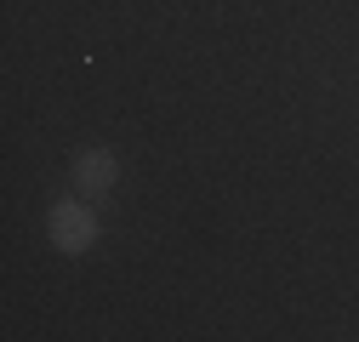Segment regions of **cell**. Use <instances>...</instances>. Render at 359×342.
<instances>
[{"mask_svg": "<svg viewBox=\"0 0 359 342\" xmlns=\"http://www.w3.org/2000/svg\"><path fill=\"white\" fill-rule=\"evenodd\" d=\"M52 245L63 251V256H80L86 245H92L97 240V217H92V211H86L80 200H63V205H52Z\"/></svg>", "mask_w": 359, "mask_h": 342, "instance_id": "1", "label": "cell"}, {"mask_svg": "<svg viewBox=\"0 0 359 342\" xmlns=\"http://www.w3.org/2000/svg\"><path fill=\"white\" fill-rule=\"evenodd\" d=\"M114 177H120V165H114L109 149H80L74 154V189L80 194H103Z\"/></svg>", "mask_w": 359, "mask_h": 342, "instance_id": "2", "label": "cell"}]
</instances>
